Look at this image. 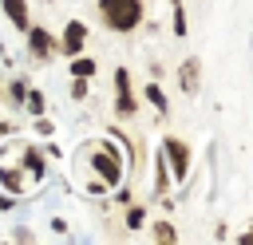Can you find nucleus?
<instances>
[{
	"label": "nucleus",
	"mask_w": 253,
	"mask_h": 245,
	"mask_svg": "<svg viewBox=\"0 0 253 245\" xmlns=\"http://www.w3.org/2000/svg\"><path fill=\"white\" fill-rule=\"evenodd\" d=\"M103 16H107V24H111V28L126 32V28H134V24H138L142 4H138V0H103Z\"/></svg>",
	"instance_id": "1"
},
{
	"label": "nucleus",
	"mask_w": 253,
	"mask_h": 245,
	"mask_svg": "<svg viewBox=\"0 0 253 245\" xmlns=\"http://www.w3.org/2000/svg\"><path fill=\"white\" fill-rule=\"evenodd\" d=\"M166 154L174 158V174H178V178H186V170H190V166H186V146H182L178 138H170V142H166Z\"/></svg>",
	"instance_id": "2"
},
{
	"label": "nucleus",
	"mask_w": 253,
	"mask_h": 245,
	"mask_svg": "<svg viewBox=\"0 0 253 245\" xmlns=\"http://www.w3.org/2000/svg\"><path fill=\"white\" fill-rule=\"evenodd\" d=\"M83 36H87V32H83V24H67V36H63V51H67V55H75V51L83 47Z\"/></svg>",
	"instance_id": "3"
},
{
	"label": "nucleus",
	"mask_w": 253,
	"mask_h": 245,
	"mask_svg": "<svg viewBox=\"0 0 253 245\" xmlns=\"http://www.w3.org/2000/svg\"><path fill=\"white\" fill-rule=\"evenodd\" d=\"M95 170L107 178V182H119V162L111 154H95Z\"/></svg>",
	"instance_id": "4"
},
{
	"label": "nucleus",
	"mask_w": 253,
	"mask_h": 245,
	"mask_svg": "<svg viewBox=\"0 0 253 245\" xmlns=\"http://www.w3.org/2000/svg\"><path fill=\"white\" fill-rule=\"evenodd\" d=\"M4 8H8V16H12V24H16V28H28V12H24V0H4Z\"/></svg>",
	"instance_id": "5"
},
{
	"label": "nucleus",
	"mask_w": 253,
	"mask_h": 245,
	"mask_svg": "<svg viewBox=\"0 0 253 245\" xmlns=\"http://www.w3.org/2000/svg\"><path fill=\"white\" fill-rule=\"evenodd\" d=\"M79 79H87V75H95V59H75V67H71Z\"/></svg>",
	"instance_id": "6"
},
{
	"label": "nucleus",
	"mask_w": 253,
	"mask_h": 245,
	"mask_svg": "<svg viewBox=\"0 0 253 245\" xmlns=\"http://www.w3.org/2000/svg\"><path fill=\"white\" fill-rule=\"evenodd\" d=\"M0 178H4V186H8V190H24V182H20V174H16V170H4Z\"/></svg>",
	"instance_id": "7"
},
{
	"label": "nucleus",
	"mask_w": 253,
	"mask_h": 245,
	"mask_svg": "<svg viewBox=\"0 0 253 245\" xmlns=\"http://www.w3.org/2000/svg\"><path fill=\"white\" fill-rule=\"evenodd\" d=\"M32 47H36V55H43L47 51V36L43 32H32Z\"/></svg>",
	"instance_id": "8"
},
{
	"label": "nucleus",
	"mask_w": 253,
	"mask_h": 245,
	"mask_svg": "<svg viewBox=\"0 0 253 245\" xmlns=\"http://www.w3.org/2000/svg\"><path fill=\"white\" fill-rule=\"evenodd\" d=\"M119 111H126V115L134 111V99H130V91H126V87H123V95H119Z\"/></svg>",
	"instance_id": "9"
},
{
	"label": "nucleus",
	"mask_w": 253,
	"mask_h": 245,
	"mask_svg": "<svg viewBox=\"0 0 253 245\" xmlns=\"http://www.w3.org/2000/svg\"><path fill=\"white\" fill-rule=\"evenodd\" d=\"M154 178H158V190H166V166H162V158H154Z\"/></svg>",
	"instance_id": "10"
},
{
	"label": "nucleus",
	"mask_w": 253,
	"mask_h": 245,
	"mask_svg": "<svg viewBox=\"0 0 253 245\" xmlns=\"http://www.w3.org/2000/svg\"><path fill=\"white\" fill-rule=\"evenodd\" d=\"M146 95H150V103H158V111H162V107H166V99H162V91H158V87H150V91H146Z\"/></svg>",
	"instance_id": "11"
},
{
	"label": "nucleus",
	"mask_w": 253,
	"mask_h": 245,
	"mask_svg": "<svg viewBox=\"0 0 253 245\" xmlns=\"http://www.w3.org/2000/svg\"><path fill=\"white\" fill-rule=\"evenodd\" d=\"M24 162H28V166H32V174H40V170H43V162H40V158H36V154H28V158H24Z\"/></svg>",
	"instance_id": "12"
}]
</instances>
